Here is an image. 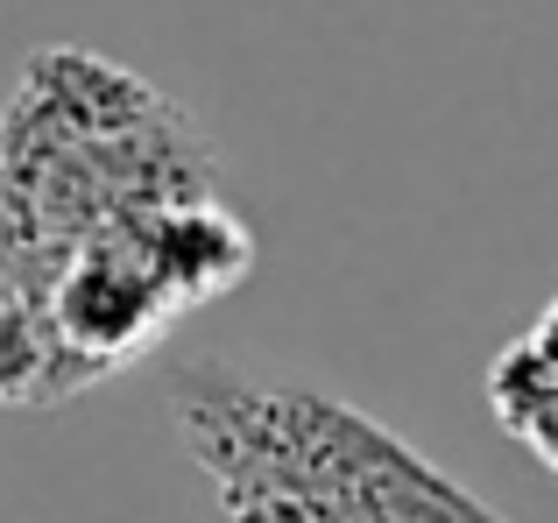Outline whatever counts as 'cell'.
<instances>
[{
	"instance_id": "cell-1",
	"label": "cell",
	"mask_w": 558,
	"mask_h": 523,
	"mask_svg": "<svg viewBox=\"0 0 558 523\" xmlns=\"http://www.w3.org/2000/svg\"><path fill=\"white\" fill-rule=\"evenodd\" d=\"M219 192V156L191 113L128 64L50 42L0 113V206L43 276Z\"/></svg>"
},
{
	"instance_id": "cell-2",
	"label": "cell",
	"mask_w": 558,
	"mask_h": 523,
	"mask_svg": "<svg viewBox=\"0 0 558 523\" xmlns=\"http://www.w3.org/2000/svg\"><path fill=\"white\" fill-rule=\"evenodd\" d=\"M170 417L227 523H509L403 431L312 382L184 361Z\"/></svg>"
},
{
	"instance_id": "cell-3",
	"label": "cell",
	"mask_w": 558,
	"mask_h": 523,
	"mask_svg": "<svg viewBox=\"0 0 558 523\" xmlns=\"http://www.w3.org/2000/svg\"><path fill=\"white\" fill-rule=\"evenodd\" d=\"M0 397L8 403H50L64 397L50 340V276L22 248L8 206H0Z\"/></svg>"
}]
</instances>
